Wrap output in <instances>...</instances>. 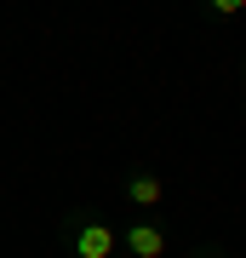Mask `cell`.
Here are the masks:
<instances>
[{"mask_svg": "<svg viewBox=\"0 0 246 258\" xmlns=\"http://www.w3.org/2000/svg\"><path fill=\"white\" fill-rule=\"evenodd\" d=\"M120 247V235L109 230V224H98V218H69V252L74 258H115Z\"/></svg>", "mask_w": 246, "mask_h": 258, "instance_id": "obj_1", "label": "cell"}, {"mask_svg": "<svg viewBox=\"0 0 246 258\" xmlns=\"http://www.w3.org/2000/svg\"><path fill=\"white\" fill-rule=\"evenodd\" d=\"M120 241H126L132 258H166V230H160V224H126Z\"/></svg>", "mask_w": 246, "mask_h": 258, "instance_id": "obj_2", "label": "cell"}, {"mask_svg": "<svg viewBox=\"0 0 246 258\" xmlns=\"http://www.w3.org/2000/svg\"><path fill=\"white\" fill-rule=\"evenodd\" d=\"M126 201H132V207H160V201H166V184H160L155 172H132V178H126Z\"/></svg>", "mask_w": 246, "mask_h": 258, "instance_id": "obj_3", "label": "cell"}, {"mask_svg": "<svg viewBox=\"0 0 246 258\" xmlns=\"http://www.w3.org/2000/svg\"><path fill=\"white\" fill-rule=\"evenodd\" d=\"M212 12H218V18H235V12H246V0H206Z\"/></svg>", "mask_w": 246, "mask_h": 258, "instance_id": "obj_4", "label": "cell"}, {"mask_svg": "<svg viewBox=\"0 0 246 258\" xmlns=\"http://www.w3.org/2000/svg\"><path fill=\"white\" fill-rule=\"evenodd\" d=\"M126 258H132V252H126Z\"/></svg>", "mask_w": 246, "mask_h": 258, "instance_id": "obj_5", "label": "cell"}, {"mask_svg": "<svg viewBox=\"0 0 246 258\" xmlns=\"http://www.w3.org/2000/svg\"><path fill=\"white\" fill-rule=\"evenodd\" d=\"M206 258H212V252H206Z\"/></svg>", "mask_w": 246, "mask_h": 258, "instance_id": "obj_6", "label": "cell"}]
</instances>
